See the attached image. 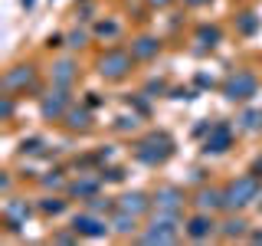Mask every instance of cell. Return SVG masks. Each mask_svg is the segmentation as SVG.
Returning a JSON list of instances; mask_svg holds the SVG:
<instances>
[{
	"label": "cell",
	"instance_id": "cell-1",
	"mask_svg": "<svg viewBox=\"0 0 262 246\" xmlns=\"http://www.w3.org/2000/svg\"><path fill=\"white\" fill-rule=\"evenodd\" d=\"M262 184L256 174H246V177H236L233 184L226 187V207H246V203H252L259 197Z\"/></svg>",
	"mask_w": 262,
	"mask_h": 246
},
{
	"label": "cell",
	"instance_id": "cell-2",
	"mask_svg": "<svg viewBox=\"0 0 262 246\" xmlns=\"http://www.w3.org/2000/svg\"><path fill=\"white\" fill-rule=\"evenodd\" d=\"M177 233H180V230H177V213L161 210V217H154L151 230H144L141 240H144V243H174Z\"/></svg>",
	"mask_w": 262,
	"mask_h": 246
},
{
	"label": "cell",
	"instance_id": "cell-3",
	"mask_svg": "<svg viewBox=\"0 0 262 246\" xmlns=\"http://www.w3.org/2000/svg\"><path fill=\"white\" fill-rule=\"evenodd\" d=\"M170 154V138L164 135V131H154V135H147L141 145H138V158L147 161V164H158Z\"/></svg>",
	"mask_w": 262,
	"mask_h": 246
},
{
	"label": "cell",
	"instance_id": "cell-4",
	"mask_svg": "<svg viewBox=\"0 0 262 246\" xmlns=\"http://www.w3.org/2000/svg\"><path fill=\"white\" fill-rule=\"evenodd\" d=\"M223 95L229 102H246L249 95H256V76L252 72H233L223 86Z\"/></svg>",
	"mask_w": 262,
	"mask_h": 246
},
{
	"label": "cell",
	"instance_id": "cell-5",
	"mask_svg": "<svg viewBox=\"0 0 262 246\" xmlns=\"http://www.w3.org/2000/svg\"><path fill=\"white\" fill-rule=\"evenodd\" d=\"M128 69H131V56L121 53V49H112V53H105L102 63H98V72H102V76H108V79H121Z\"/></svg>",
	"mask_w": 262,
	"mask_h": 246
},
{
	"label": "cell",
	"instance_id": "cell-6",
	"mask_svg": "<svg viewBox=\"0 0 262 246\" xmlns=\"http://www.w3.org/2000/svg\"><path fill=\"white\" fill-rule=\"evenodd\" d=\"M72 230H76L79 236H105L108 233L105 220H98L95 213H79V217L72 220Z\"/></svg>",
	"mask_w": 262,
	"mask_h": 246
},
{
	"label": "cell",
	"instance_id": "cell-7",
	"mask_svg": "<svg viewBox=\"0 0 262 246\" xmlns=\"http://www.w3.org/2000/svg\"><path fill=\"white\" fill-rule=\"evenodd\" d=\"M213 233H216V223H213V217L207 210L196 213L190 223H187V236H190V240H210Z\"/></svg>",
	"mask_w": 262,
	"mask_h": 246
},
{
	"label": "cell",
	"instance_id": "cell-8",
	"mask_svg": "<svg viewBox=\"0 0 262 246\" xmlns=\"http://www.w3.org/2000/svg\"><path fill=\"white\" fill-rule=\"evenodd\" d=\"M229 141H233V131H229V125H213L210 135H207V145H203V151L207 154H220L226 151Z\"/></svg>",
	"mask_w": 262,
	"mask_h": 246
},
{
	"label": "cell",
	"instance_id": "cell-9",
	"mask_svg": "<svg viewBox=\"0 0 262 246\" xmlns=\"http://www.w3.org/2000/svg\"><path fill=\"white\" fill-rule=\"evenodd\" d=\"M66 105H69V95H66V86H59L56 92H49L43 98V115L46 118H59V115L66 112Z\"/></svg>",
	"mask_w": 262,
	"mask_h": 246
},
{
	"label": "cell",
	"instance_id": "cell-10",
	"mask_svg": "<svg viewBox=\"0 0 262 246\" xmlns=\"http://www.w3.org/2000/svg\"><path fill=\"white\" fill-rule=\"evenodd\" d=\"M154 200H158V210H167V213H177L184 207V194H180L177 187H161Z\"/></svg>",
	"mask_w": 262,
	"mask_h": 246
},
{
	"label": "cell",
	"instance_id": "cell-11",
	"mask_svg": "<svg viewBox=\"0 0 262 246\" xmlns=\"http://www.w3.org/2000/svg\"><path fill=\"white\" fill-rule=\"evenodd\" d=\"M196 203H200V210H216V207H226V191H216V187H210V191H200L196 197Z\"/></svg>",
	"mask_w": 262,
	"mask_h": 246
},
{
	"label": "cell",
	"instance_id": "cell-12",
	"mask_svg": "<svg viewBox=\"0 0 262 246\" xmlns=\"http://www.w3.org/2000/svg\"><path fill=\"white\" fill-rule=\"evenodd\" d=\"M30 82H33V69H30V66H16V69H10V72L4 76V86H7V89L30 86Z\"/></svg>",
	"mask_w": 262,
	"mask_h": 246
},
{
	"label": "cell",
	"instance_id": "cell-13",
	"mask_svg": "<svg viewBox=\"0 0 262 246\" xmlns=\"http://www.w3.org/2000/svg\"><path fill=\"white\" fill-rule=\"evenodd\" d=\"M147 207H151V200H147V197L141 194V191H135V194H125L121 197V210H128V213H144Z\"/></svg>",
	"mask_w": 262,
	"mask_h": 246
},
{
	"label": "cell",
	"instance_id": "cell-14",
	"mask_svg": "<svg viewBox=\"0 0 262 246\" xmlns=\"http://www.w3.org/2000/svg\"><path fill=\"white\" fill-rule=\"evenodd\" d=\"M72 79H76V63H72V59L56 63V72H53V82H56V86H69Z\"/></svg>",
	"mask_w": 262,
	"mask_h": 246
},
{
	"label": "cell",
	"instance_id": "cell-15",
	"mask_svg": "<svg viewBox=\"0 0 262 246\" xmlns=\"http://www.w3.org/2000/svg\"><path fill=\"white\" fill-rule=\"evenodd\" d=\"M158 49H161V43L151 39V36L135 39V56H138V59H151V56H158Z\"/></svg>",
	"mask_w": 262,
	"mask_h": 246
},
{
	"label": "cell",
	"instance_id": "cell-16",
	"mask_svg": "<svg viewBox=\"0 0 262 246\" xmlns=\"http://www.w3.org/2000/svg\"><path fill=\"white\" fill-rule=\"evenodd\" d=\"M112 227L118 230V233H131V230H135V213H128V210L118 207V213H115V220H112Z\"/></svg>",
	"mask_w": 262,
	"mask_h": 246
},
{
	"label": "cell",
	"instance_id": "cell-17",
	"mask_svg": "<svg viewBox=\"0 0 262 246\" xmlns=\"http://www.w3.org/2000/svg\"><path fill=\"white\" fill-rule=\"evenodd\" d=\"M196 43H200L203 49H213V46H216L220 43V30L216 27H200V30H196Z\"/></svg>",
	"mask_w": 262,
	"mask_h": 246
},
{
	"label": "cell",
	"instance_id": "cell-18",
	"mask_svg": "<svg viewBox=\"0 0 262 246\" xmlns=\"http://www.w3.org/2000/svg\"><path fill=\"white\" fill-rule=\"evenodd\" d=\"M66 125L69 128H89V112L85 109H72L66 115Z\"/></svg>",
	"mask_w": 262,
	"mask_h": 246
},
{
	"label": "cell",
	"instance_id": "cell-19",
	"mask_svg": "<svg viewBox=\"0 0 262 246\" xmlns=\"http://www.w3.org/2000/svg\"><path fill=\"white\" fill-rule=\"evenodd\" d=\"M243 128L259 131V128H262V112H259V109H249V112L243 115Z\"/></svg>",
	"mask_w": 262,
	"mask_h": 246
},
{
	"label": "cell",
	"instance_id": "cell-20",
	"mask_svg": "<svg viewBox=\"0 0 262 246\" xmlns=\"http://www.w3.org/2000/svg\"><path fill=\"white\" fill-rule=\"evenodd\" d=\"M95 191H98L95 180H76V184H72V194H79V197H92Z\"/></svg>",
	"mask_w": 262,
	"mask_h": 246
},
{
	"label": "cell",
	"instance_id": "cell-21",
	"mask_svg": "<svg viewBox=\"0 0 262 246\" xmlns=\"http://www.w3.org/2000/svg\"><path fill=\"white\" fill-rule=\"evenodd\" d=\"M243 230H246V223L236 217V220H229V223H223V236H226V240H233V236H239Z\"/></svg>",
	"mask_w": 262,
	"mask_h": 246
},
{
	"label": "cell",
	"instance_id": "cell-22",
	"mask_svg": "<svg viewBox=\"0 0 262 246\" xmlns=\"http://www.w3.org/2000/svg\"><path fill=\"white\" fill-rule=\"evenodd\" d=\"M62 207H66V203L56 200V197H46V200L39 203V210H43V213H62Z\"/></svg>",
	"mask_w": 262,
	"mask_h": 246
},
{
	"label": "cell",
	"instance_id": "cell-23",
	"mask_svg": "<svg viewBox=\"0 0 262 246\" xmlns=\"http://www.w3.org/2000/svg\"><path fill=\"white\" fill-rule=\"evenodd\" d=\"M256 27H259L256 13H243V16H239V30H243V33H252Z\"/></svg>",
	"mask_w": 262,
	"mask_h": 246
},
{
	"label": "cell",
	"instance_id": "cell-24",
	"mask_svg": "<svg viewBox=\"0 0 262 246\" xmlns=\"http://www.w3.org/2000/svg\"><path fill=\"white\" fill-rule=\"evenodd\" d=\"M43 184H46V187H59L62 177H43Z\"/></svg>",
	"mask_w": 262,
	"mask_h": 246
},
{
	"label": "cell",
	"instance_id": "cell-25",
	"mask_svg": "<svg viewBox=\"0 0 262 246\" xmlns=\"http://www.w3.org/2000/svg\"><path fill=\"white\" fill-rule=\"evenodd\" d=\"M147 4H151V7H167L170 0H147Z\"/></svg>",
	"mask_w": 262,
	"mask_h": 246
},
{
	"label": "cell",
	"instance_id": "cell-26",
	"mask_svg": "<svg viewBox=\"0 0 262 246\" xmlns=\"http://www.w3.org/2000/svg\"><path fill=\"white\" fill-rule=\"evenodd\" d=\"M190 7H203V4H210V0H187Z\"/></svg>",
	"mask_w": 262,
	"mask_h": 246
},
{
	"label": "cell",
	"instance_id": "cell-27",
	"mask_svg": "<svg viewBox=\"0 0 262 246\" xmlns=\"http://www.w3.org/2000/svg\"><path fill=\"white\" fill-rule=\"evenodd\" d=\"M259 207H262V203H259Z\"/></svg>",
	"mask_w": 262,
	"mask_h": 246
}]
</instances>
